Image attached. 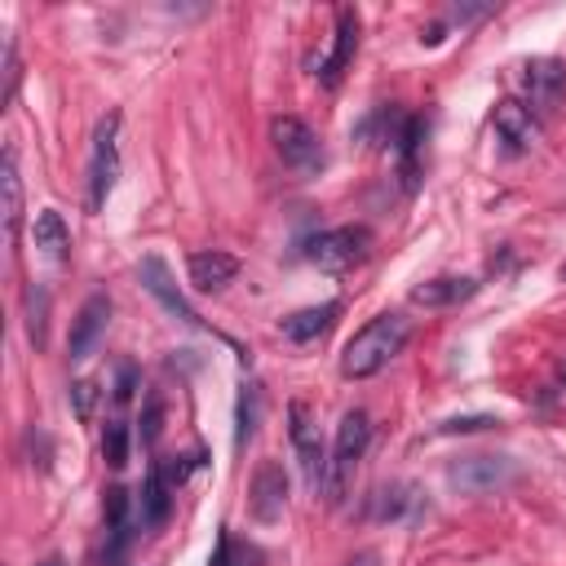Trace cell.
Listing matches in <instances>:
<instances>
[{
    "mask_svg": "<svg viewBox=\"0 0 566 566\" xmlns=\"http://www.w3.org/2000/svg\"><path fill=\"white\" fill-rule=\"evenodd\" d=\"M262 425V385H244L235 403V447H249Z\"/></svg>",
    "mask_w": 566,
    "mask_h": 566,
    "instance_id": "cell-22",
    "label": "cell"
},
{
    "mask_svg": "<svg viewBox=\"0 0 566 566\" xmlns=\"http://www.w3.org/2000/svg\"><path fill=\"white\" fill-rule=\"evenodd\" d=\"M478 292L474 279H461V275H442V279H425L412 288V301L425 305V310H451V305H461Z\"/></svg>",
    "mask_w": 566,
    "mask_h": 566,
    "instance_id": "cell-17",
    "label": "cell"
},
{
    "mask_svg": "<svg viewBox=\"0 0 566 566\" xmlns=\"http://www.w3.org/2000/svg\"><path fill=\"white\" fill-rule=\"evenodd\" d=\"M106 323H111V301H106V292H93V297L80 305V314L71 319V336H67L71 363H84V359L93 355V346L102 342Z\"/></svg>",
    "mask_w": 566,
    "mask_h": 566,
    "instance_id": "cell-10",
    "label": "cell"
},
{
    "mask_svg": "<svg viewBox=\"0 0 566 566\" xmlns=\"http://www.w3.org/2000/svg\"><path fill=\"white\" fill-rule=\"evenodd\" d=\"M284 509H288V470L279 461H262L249 483V513L253 522L270 527L284 518Z\"/></svg>",
    "mask_w": 566,
    "mask_h": 566,
    "instance_id": "cell-7",
    "label": "cell"
},
{
    "mask_svg": "<svg viewBox=\"0 0 566 566\" xmlns=\"http://www.w3.org/2000/svg\"><path fill=\"white\" fill-rule=\"evenodd\" d=\"M204 461L199 457H173V461H160V470H164V478L173 483V487H182L186 478H190V470H199Z\"/></svg>",
    "mask_w": 566,
    "mask_h": 566,
    "instance_id": "cell-29",
    "label": "cell"
},
{
    "mask_svg": "<svg viewBox=\"0 0 566 566\" xmlns=\"http://www.w3.org/2000/svg\"><path fill=\"white\" fill-rule=\"evenodd\" d=\"M500 420L496 416H451L438 425V434H483V429H496Z\"/></svg>",
    "mask_w": 566,
    "mask_h": 566,
    "instance_id": "cell-28",
    "label": "cell"
},
{
    "mask_svg": "<svg viewBox=\"0 0 566 566\" xmlns=\"http://www.w3.org/2000/svg\"><path fill=\"white\" fill-rule=\"evenodd\" d=\"M32 240H36V249L49 257V262H67L71 257V231H67V221H62V212H54V208H45V212H36V226H32Z\"/></svg>",
    "mask_w": 566,
    "mask_h": 566,
    "instance_id": "cell-21",
    "label": "cell"
},
{
    "mask_svg": "<svg viewBox=\"0 0 566 566\" xmlns=\"http://www.w3.org/2000/svg\"><path fill=\"white\" fill-rule=\"evenodd\" d=\"M355 49H359V10H355V5H346V10H336L332 49H327V58H323V62H319V71H314L323 89H336V84H342V76H346V67H350Z\"/></svg>",
    "mask_w": 566,
    "mask_h": 566,
    "instance_id": "cell-9",
    "label": "cell"
},
{
    "mask_svg": "<svg viewBox=\"0 0 566 566\" xmlns=\"http://www.w3.org/2000/svg\"><path fill=\"white\" fill-rule=\"evenodd\" d=\"M425 138H429V120L425 116H407V125H403V134L394 142V151H398V177H403V190L407 195L420 182V147H425Z\"/></svg>",
    "mask_w": 566,
    "mask_h": 566,
    "instance_id": "cell-18",
    "label": "cell"
},
{
    "mask_svg": "<svg viewBox=\"0 0 566 566\" xmlns=\"http://www.w3.org/2000/svg\"><path fill=\"white\" fill-rule=\"evenodd\" d=\"M562 279H566V266H562Z\"/></svg>",
    "mask_w": 566,
    "mask_h": 566,
    "instance_id": "cell-34",
    "label": "cell"
},
{
    "mask_svg": "<svg viewBox=\"0 0 566 566\" xmlns=\"http://www.w3.org/2000/svg\"><path fill=\"white\" fill-rule=\"evenodd\" d=\"M270 142H275L279 160H284L297 177H314V173L323 169V142H319V134H314L305 120H297V116H275Z\"/></svg>",
    "mask_w": 566,
    "mask_h": 566,
    "instance_id": "cell-6",
    "label": "cell"
},
{
    "mask_svg": "<svg viewBox=\"0 0 566 566\" xmlns=\"http://www.w3.org/2000/svg\"><path fill=\"white\" fill-rule=\"evenodd\" d=\"M412 505H416L412 487H385V492H377V505H372V513H377L381 522H398V518H403Z\"/></svg>",
    "mask_w": 566,
    "mask_h": 566,
    "instance_id": "cell-25",
    "label": "cell"
},
{
    "mask_svg": "<svg viewBox=\"0 0 566 566\" xmlns=\"http://www.w3.org/2000/svg\"><path fill=\"white\" fill-rule=\"evenodd\" d=\"M342 319V301H323V305H310V310H297V314H288L284 323H279V332L288 336V342H297V346H310V342H319V336Z\"/></svg>",
    "mask_w": 566,
    "mask_h": 566,
    "instance_id": "cell-16",
    "label": "cell"
},
{
    "mask_svg": "<svg viewBox=\"0 0 566 566\" xmlns=\"http://www.w3.org/2000/svg\"><path fill=\"white\" fill-rule=\"evenodd\" d=\"M102 522H106V540H111V548H106V562L116 566L120 557H125V548H129V492L125 487H111L106 492V505H102Z\"/></svg>",
    "mask_w": 566,
    "mask_h": 566,
    "instance_id": "cell-19",
    "label": "cell"
},
{
    "mask_svg": "<svg viewBox=\"0 0 566 566\" xmlns=\"http://www.w3.org/2000/svg\"><path fill=\"white\" fill-rule=\"evenodd\" d=\"M372 442V416L363 407H350L336 425V442H332V457H327V483H323V496L327 505H342L346 500V487H350V474L355 465L363 461V451Z\"/></svg>",
    "mask_w": 566,
    "mask_h": 566,
    "instance_id": "cell-2",
    "label": "cell"
},
{
    "mask_svg": "<svg viewBox=\"0 0 566 566\" xmlns=\"http://www.w3.org/2000/svg\"><path fill=\"white\" fill-rule=\"evenodd\" d=\"M0 190H5V235L10 249L23 235V177H19V155L14 147H5V160H0Z\"/></svg>",
    "mask_w": 566,
    "mask_h": 566,
    "instance_id": "cell-20",
    "label": "cell"
},
{
    "mask_svg": "<svg viewBox=\"0 0 566 566\" xmlns=\"http://www.w3.org/2000/svg\"><path fill=\"white\" fill-rule=\"evenodd\" d=\"M186 270H190V284H195L199 292H221L226 284L240 275V257L221 253V249H208V253H190Z\"/></svg>",
    "mask_w": 566,
    "mask_h": 566,
    "instance_id": "cell-15",
    "label": "cell"
},
{
    "mask_svg": "<svg viewBox=\"0 0 566 566\" xmlns=\"http://www.w3.org/2000/svg\"><path fill=\"white\" fill-rule=\"evenodd\" d=\"M522 93H527V106L535 116H548V111H557L566 97V67L557 58H531L522 67Z\"/></svg>",
    "mask_w": 566,
    "mask_h": 566,
    "instance_id": "cell-8",
    "label": "cell"
},
{
    "mask_svg": "<svg viewBox=\"0 0 566 566\" xmlns=\"http://www.w3.org/2000/svg\"><path fill=\"white\" fill-rule=\"evenodd\" d=\"M173 483L164 478V470H160V461L151 465V474H147V483H142V500H138V527L142 531H160L164 522H169V513H173Z\"/></svg>",
    "mask_w": 566,
    "mask_h": 566,
    "instance_id": "cell-14",
    "label": "cell"
},
{
    "mask_svg": "<svg viewBox=\"0 0 566 566\" xmlns=\"http://www.w3.org/2000/svg\"><path fill=\"white\" fill-rule=\"evenodd\" d=\"M288 438H292V447H297L305 487L319 496L323 483H327V447H323V434H319V425H314V416H310V407H305L301 398L288 403Z\"/></svg>",
    "mask_w": 566,
    "mask_h": 566,
    "instance_id": "cell-5",
    "label": "cell"
},
{
    "mask_svg": "<svg viewBox=\"0 0 566 566\" xmlns=\"http://www.w3.org/2000/svg\"><path fill=\"white\" fill-rule=\"evenodd\" d=\"M138 279H142V288H147V292H151V297H155V301H160V305H164L173 319H182L186 327L208 332V327H204V319L190 310V301L177 292V284H173V275H169V266H164L160 257H147V262L138 266Z\"/></svg>",
    "mask_w": 566,
    "mask_h": 566,
    "instance_id": "cell-11",
    "label": "cell"
},
{
    "mask_svg": "<svg viewBox=\"0 0 566 566\" xmlns=\"http://www.w3.org/2000/svg\"><path fill=\"white\" fill-rule=\"evenodd\" d=\"M407 336H412V319H407V314H377L372 323H363V327L350 336V342H346V350H342V372H346L350 381H368V377L385 372V368L403 355Z\"/></svg>",
    "mask_w": 566,
    "mask_h": 566,
    "instance_id": "cell-1",
    "label": "cell"
},
{
    "mask_svg": "<svg viewBox=\"0 0 566 566\" xmlns=\"http://www.w3.org/2000/svg\"><path fill=\"white\" fill-rule=\"evenodd\" d=\"M208 566H235V540H231V531L217 535V553H212Z\"/></svg>",
    "mask_w": 566,
    "mask_h": 566,
    "instance_id": "cell-30",
    "label": "cell"
},
{
    "mask_svg": "<svg viewBox=\"0 0 566 566\" xmlns=\"http://www.w3.org/2000/svg\"><path fill=\"white\" fill-rule=\"evenodd\" d=\"M496 138L518 155V151H527L535 138H540V125H535V111L527 106V102H518V97H500L496 102Z\"/></svg>",
    "mask_w": 566,
    "mask_h": 566,
    "instance_id": "cell-13",
    "label": "cell"
},
{
    "mask_svg": "<svg viewBox=\"0 0 566 566\" xmlns=\"http://www.w3.org/2000/svg\"><path fill=\"white\" fill-rule=\"evenodd\" d=\"M102 461L111 470H125L129 465V425L125 420H111L102 429Z\"/></svg>",
    "mask_w": 566,
    "mask_h": 566,
    "instance_id": "cell-24",
    "label": "cell"
},
{
    "mask_svg": "<svg viewBox=\"0 0 566 566\" xmlns=\"http://www.w3.org/2000/svg\"><path fill=\"white\" fill-rule=\"evenodd\" d=\"M368 253H372V231L368 226H336V231H323V235L305 240V257L327 275L355 270L359 262H368Z\"/></svg>",
    "mask_w": 566,
    "mask_h": 566,
    "instance_id": "cell-4",
    "label": "cell"
},
{
    "mask_svg": "<svg viewBox=\"0 0 566 566\" xmlns=\"http://www.w3.org/2000/svg\"><path fill=\"white\" fill-rule=\"evenodd\" d=\"M509 478H513L509 457H465L461 465H451V483H457L461 492H474V496L500 492Z\"/></svg>",
    "mask_w": 566,
    "mask_h": 566,
    "instance_id": "cell-12",
    "label": "cell"
},
{
    "mask_svg": "<svg viewBox=\"0 0 566 566\" xmlns=\"http://www.w3.org/2000/svg\"><path fill=\"white\" fill-rule=\"evenodd\" d=\"M134 390H138V372L125 363V368H120V377H116V403H129V398H134Z\"/></svg>",
    "mask_w": 566,
    "mask_h": 566,
    "instance_id": "cell-31",
    "label": "cell"
},
{
    "mask_svg": "<svg viewBox=\"0 0 566 566\" xmlns=\"http://www.w3.org/2000/svg\"><path fill=\"white\" fill-rule=\"evenodd\" d=\"M138 438L142 447H155L160 442V429H164V398L160 394H147V407H142V420H138Z\"/></svg>",
    "mask_w": 566,
    "mask_h": 566,
    "instance_id": "cell-26",
    "label": "cell"
},
{
    "mask_svg": "<svg viewBox=\"0 0 566 566\" xmlns=\"http://www.w3.org/2000/svg\"><path fill=\"white\" fill-rule=\"evenodd\" d=\"M346 566H381V553H372V548H368V553H355Z\"/></svg>",
    "mask_w": 566,
    "mask_h": 566,
    "instance_id": "cell-32",
    "label": "cell"
},
{
    "mask_svg": "<svg viewBox=\"0 0 566 566\" xmlns=\"http://www.w3.org/2000/svg\"><path fill=\"white\" fill-rule=\"evenodd\" d=\"M45 336H49V292L41 284L27 288V342L36 350H45Z\"/></svg>",
    "mask_w": 566,
    "mask_h": 566,
    "instance_id": "cell-23",
    "label": "cell"
},
{
    "mask_svg": "<svg viewBox=\"0 0 566 566\" xmlns=\"http://www.w3.org/2000/svg\"><path fill=\"white\" fill-rule=\"evenodd\" d=\"M41 566H67V562H62V557H45Z\"/></svg>",
    "mask_w": 566,
    "mask_h": 566,
    "instance_id": "cell-33",
    "label": "cell"
},
{
    "mask_svg": "<svg viewBox=\"0 0 566 566\" xmlns=\"http://www.w3.org/2000/svg\"><path fill=\"white\" fill-rule=\"evenodd\" d=\"M116 177H120V116L111 111V116L97 125L93 134V151H89V212H102L111 190H116Z\"/></svg>",
    "mask_w": 566,
    "mask_h": 566,
    "instance_id": "cell-3",
    "label": "cell"
},
{
    "mask_svg": "<svg viewBox=\"0 0 566 566\" xmlns=\"http://www.w3.org/2000/svg\"><path fill=\"white\" fill-rule=\"evenodd\" d=\"M97 381H71V407H76V420H93V407H97Z\"/></svg>",
    "mask_w": 566,
    "mask_h": 566,
    "instance_id": "cell-27",
    "label": "cell"
}]
</instances>
